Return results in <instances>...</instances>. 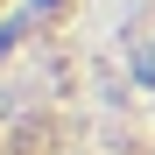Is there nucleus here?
<instances>
[{
    "mask_svg": "<svg viewBox=\"0 0 155 155\" xmlns=\"http://www.w3.org/2000/svg\"><path fill=\"white\" fill-rule=\"evenodd\" d=\"M0 7H7V0H0Z\"/></svg>",
    "mask_w": 155,
    "mask_h": 155,
    "instance_id": "nucleus-2",
    "label": "nucleus"
},
{
    "mask_svg": "<svg viewBox=\"0 0 155 155\" xmlns=\"http://www.w3.org/2000/svg\"><path fill=\"white\" fill-rule=\"evenodd\" d=\"M0 155H64V148L49 141L35 120H14V113H0Z\"/></svg>",
    "mask_w": 155,
    "mask_h": 155,
    "instance_id": "nucleus-1",
    "label": "nucleus"
}]
</instances>
